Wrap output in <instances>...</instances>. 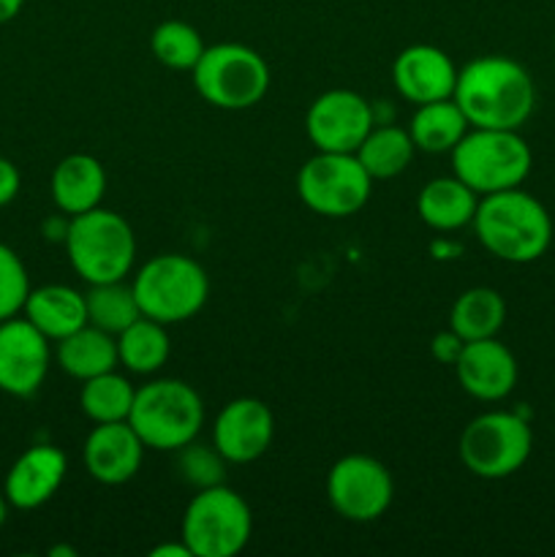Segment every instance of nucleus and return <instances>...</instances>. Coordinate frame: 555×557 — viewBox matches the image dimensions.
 <instances>
[{
	"label": "nucleus",
	"mask_w": 555,
	"mask_h": 557,
	"mask_svg": "<svg viewBox=\"0 0 555 557\" xmlns=\"http://www.w3.org/2000/svg\"><path fill=\"white\" fill-rule=\"evenodd\" d=\"M452 98L471 128L520 131L536 107V87L517 60L482 54L457 71Z\"/></svg>",
	"instance_id": "nucleus-1"
},
{
	"label": "nucleus",
	"mask_w": 555,
	"mask_h": 557,
	"mask_svg": "<svg viewBox=\"0 0 555 557\" xmlns=\"http://www.w3.org/2000/svg\"><path fill=\"white\" fill-rule=\"evenodd\" d=\"M471 226L482 248L509 264H531L542 259L553 243L547 207L522 188L479 196Z\"/></svg>",
	"instance_id": "nucleus-2"
},
{
	"label": "nucleus",
	"mask_w": 555,
	"mask_h": 557,
	"mask_svg": "<svg viewBox=\"0 0 555 557\" xmlns=\"http://www.w3.org/2000/svg\"><path fill=\"white\" fill-rule=\"evenodd\" d=\"M65 253L71 270L87 283L125 281L136 261V234L120 212L96 207L74 215L65 226Z\"/></svg>",
	"instance_id": "nucleus-3"
},
{
	"label": "nucleus",
	"mask_w": 555,
	"mask_h": 557,
	"mask_svg": "<svg viewBox=\"0 0 555 557\" xmlns=\"http://www.w3.org/2000/svg\"><path fill=\"white\" fill-rule=\"evenodd\" d=\"M128 424L152 451H177L199 438L205 403L180 379H152L136 389Z\"/></svg>",
	"instance_id": "nucleus-4"
},
{
	"label": "nucleus",
	"mask_w": 555,
	"mask_h": 557,
	"mask_svg": "<svg viewBox=\"0 0 555 557\" xmlns=\"http://www.w3.org/2000/svg\"><path fill=\"white\" fill-rule=\"evenodd\" d=\"M141 315L161 324L190 321L210 297L205 267L185 253H158L139 267L131 281Z\"/></svg>",
	"instance_id": "nucleus-5"
},
{
	"label": "nucleus",
	"mask_w": 555,
	"mask_h": 557,
	"mask_svg": "<svg viewBox=\"0 0 555 557\" xmlns=\"http://www.w3.org/2000/svg\"><path fill=\"white\" fill-rule=\"evenodd\" d=\"M452 156V174L477 196L520 188L531 174V147L520 131L468 128Z\"/></svg>",
	"instance_id": "nucleus-6"
},
{
	"label": "nucleus",
	"mask_w": 555,
	"mask_h": 557,
	"mask_svg": "<svg viewBox=\"0 0 555 557\" xmlns=\"http://www.w3.org/2000/svg\"><path fill=\"white\" fill-rule=\"evenodd\" d=\"M201 101L223 112H245L270 90V65L245 44H212L190 71Z\"/></svg>",
	"instance_id": "nucleus-7"
},
{
	"label": "nucleus",
	"mask_w": 555,
	"mask_h": 557,
	"mask_svg": "<svg viewBox=\"0 0 555 557\" xmlns=\"http://www.w3.org/2000/svg\"><path fill=\"white\" fill-rule=\"evenodd\" d=\"M254 533L250 506L226 484L196 490L180 522V539L194 557H234L243 553Z\"/></svg>",
	"instance_id": "nucleus-8"
},
{
	"label": "nucleus",
	"mask_w": 555,
	"mask_h": 557,
	"mask_svg": "<svg viewBox=\"0 0 555 557\" xmlns=\"http://www.w3.org/2000/svg\"><path fill=\"white\" fill-rule=\"evenodd\" d=\"M531 449V424L515 411L479 413L460 433V462L468 473L488 482L515 476Z\"/></svg>",
	"instance_id": "nucleus-9"
},
{
	"label": "nucleus",
	"mask_w": 555,
	"mask_h": 557,
	"mask_svg": "<svg viewBox=\"0 0 555 557\" xmlns=\"http://www.w3.org/2000/svg\"><path fill=\"white\" fill-rule=\"evenodd\" d=\"M373 177L354 152H319L299 166L297 196L321 218H351L365 210Z\"/></svg>",
	"instance_id": "nucleus-10"
},
{
	"label": "nucleus",
	"mask_w": 555,
	"mask_h": 557,
	"mask_svg": "<svg viewBox=\"0 0 555 557\" xmlns=\"http://www.w3.org/2000/svg\"><path fill=\"white\" fill-rule=\"evenodd\" d=\"M326 498L348 522H375L390 511L395 482L390 468L368 455H346L326 473Z\"/></svg>",
	"instance_id": "nucleus-11"
},
{
	"label": "nucleus",
	"mask_w": 555,
	"mask_h": 557,
	"mask_svg": "<svg viewBox=\"0 0 555 557\" xmlns=\"http://www.w3.org/2000/svg\"><path fill=\"white\" fill-rule=\"evenodd\" d=\"M373 125L375 114L368 98L346 87L316 96L305 114V134L319 152H357Z\"/></svg>",
	"instance_id": "nucleus-12"
},
{
	"label": "nucleus",
	"mask_w": 555,
	"mask_h": 557,
	"mask_svg": "<svg viewBox=\"0 0 555 557\" xmlns=\"http://www.w3.org/2000/svg\"><path fill=\"white\" fill-rule=\"evenodd\" d=\"M52 341L25 315L0 321V392L11 397H33L52 368Z\"/></svg>",
	"instance_id": "nucleus-13"
},
{
	"label": "nucleus",
	"mask_w": 555,
	"mask_h": 557,
	"mask_svg": "<svg viewBox=\"0 0 555 557\" xmlns=\"http://www.w3.org/2000/svg\"><path fill=\"white\" fill-rule=\"evenodd\" d=\"M275 438V417L267 403L237 397L218 411L212 424V446L229 466H248L267 455Z\"/></svg>",
	"instance_id": "nucleus-14"
},
{
	"label": "nucleus",
	"mask_w": 555,
	"mask_h": 557,
	"mask_svg": "<svg viewBox=\"0 0 555 557\" xmlns=\"http://www.w3.org/2000/svg\"><path fill=\"white\" fill-rule=\"evenodd\" d=\"M457 384L466 395L482 403H498L509 397L517 386V359L509 346L498 337H484V341L462 343L460 357L455 359Z\"/></svg>",
	"instance_id": "nucleus-15"
},
{
	"label": "nucleus",
	"mask_w": 555,
	"mask_h": 557,
	"mask_svg": "<svg viewBox=\"0 0 555 557\" xmlns=\"http://www.w3.org/2000/svg\"><path fill=\"white\" fill-rule=\"evenodd\" d=\"M69 473V457L52 444H36L11 462L3 479V493L11 509L33 511L58 495Z\"/></svg>",
	"instance_id": "nucleus-16"
},
{
	"label": "nucleus",
	"mask_w": 555,
	"mask_h": 557,
	"mask_svg": "<svg viewBox=\"0 0 555 557\" xmlns=\"http://www.w3.org/2000/svg\"><path fill=\"white\" fill-rule=\"evenodd\" d=\"M457 65L444 49L433 44H411L400 49L392 63V82L400 98L414 107L452 98L457 85Z\"/></svg>",
	"instance_id": "nucleus-17"
},
{
	"label": "nucleus",
	"mask_w": 555,
	"mask_h": 557,
	"mask_svg": "<svg viewBox=\"0 0 555 557\" xmlns=\"http://www.w3.org/2000/svg\"><path fill=\"white\" fill-rule=\"evenodd\" d=\"M145 451L147 446L141 444V438L128 422H107L96 424L87 433L85 446H82V460H85L87 473L98 484L118 487V484L131 482L139 473Z\"/></svg>",
	"instance_id": "nucleus-18"
},
{
	"label": "nucleus",
	"mask_w": 555,
	"mask_h": 557,
	"mask_svg": "<svg viewBox=\"0 0 555 557\" xmlns=\"http://www.w3.org/2000/svg\"><path fill=\"white\" fill-rule=\"evenodd\" d=\"M49 194L54 207L69 218L96 210L107 196V169L96 156L71 152L52 169Z\"/></svg>",
	"instance_id": "nucleus-19"
},
{
	"label": "nucleus",
	"mask_w": 555,
	"mask_h": 557,
	"mask_svg": "<svg viewBox=\"0 0 555 557\" xmlns=\"http://www.w3.org/2000/svg\"><path fill=\"white\" fill-rule=\"evenodd\" d=\"M22 315L49 341L58 343L87 324L85 294L76 292L74 286H63V283L30 288Z\"/></svg>",
	"instance_id": "nucleus-20"
},
{
	"label": "nucleus",
	"mask_w": 555,
	"mask_h": 557,
	"mask_svg": "<svg viewBox=\"0 0 555 557\" xmlns=\"http://www.w3.org/2000/svg\"><path fill=\"white\" fill-rule=\"evenodd\" d=\"M479 196L460 177H435L422 185L417 196V212L422 223L435 232H460L471 226Z\"/></svg>",
	"instance_id": "nucleus-21"
},
{
	"label": "nucleus",
	"mask_w": 555,
	"mask_h": 557,
	"mask_svg": "<svg viewBox=\"0 0 555 557\" xmlns=\"http://www.w3.org/2000/svg\"><path fill=\"white\" fill-rule=\"evenodd\" d=\"M54 362L60 364L65 375L82 384V381L120 368L118 341L109 332L85 324L82 330L71 332L69 337L54 343Z\"/></svg>",
	"instance_id": "nucleus-22"
},
{
	"label": "nucleus",
	"mask_w": 555,
	"mask_h": 557,
	"mask_svg": "<svg viewBox=\"0 0 555 557\" xmlns=\"http://www.w3.org/2000/svg\"><path fill=\"white\" fill-rule=\"evenodd\" d=\"M468 128L471 125H468L466 114L457 107L455 98L422 103L408 123L414 147L419 152H430V156H444V152L455 150Z\"/></svg>",
	"instance_id": "nucleus-23"
},
{
	"label": "nucleus",
	"mask_w": 555,
	"mask_h": 557,
	"mask_svg": "<svg viewBox=\"0 0 555 557\" xmlns=\"http://www.w3.org/2000/svg\"><path fill=\"white\" fill-rule=\"evenodd\" d=\"M506 324V302L495 288L473 286L462 292L452 302L449 310V330L468 341H484V337H498Z\"/></svg>",
	"instance_id": "nucleus-24"
},
{
	"label": "nucleus",
	"mask_w": 555,
	"mask_h": 557,
	"mask_svg": "<svg viewBox=\"0 0 555 557\" xmlns=\"http://www.w3.org/2000/svg\"><path fill=\"white\" fill-rule=\"evenodd\" d=\"M114 341H118L120 368H125L134 375L158 373L169 362V354H172L166 324L147 319V315L125 326Z\"/></svg>",
	"instance_id": "nucleus-25"
},
{
	"label": "nucleus",
	"mask_w": 555,
	"mask_h": 557,
	"mask_svg": "<svg viewBox=\"0 0 555 557\" xmlns=\"http://www.w3.org/2000/svg\"><path fill=\"white\" fill-rule=\"evenodd\" d=\"M414 152H417V147H414L408 128H400V125H373V131L365 136V141L357 147L354 156L359 158L365 172L375 183V180H392L406 172L408 163L414 161Z\"/></svg>",
	"instance_id": "nucleus-26"
},
{
	"label": "nucleus",
	"mask_w": 555,
	"mask_h": 557,
	"mask_svg": "<svg viewBox=\"0 0 555 557\" xmlns=\"http://www.w3.org/2000/svg\"><path fill=\"white\" fill-rule=\"evenodd\" d=\"M136 386L118 370L96 375V379L82 381L79 408L92 424L107 422H128L131 408H134Z\"/></svg>",
	"instance_id": "nucleus-27"
},
{
	"label": "nucleus",
	"mask_w": 555,
	"mask_h": 557,
	"mask_svg": "<svg viewBox=\"0 0 555 557\" xmlns=\"http://www.w3.org/2000/svg\"><path fill=\"white\" fill-rule=\"evenodd\" d=\"M87 302V324L98 326V330L109 332L118 337L125 326L141 319L139 302L134 297V288L125 281L112 283H96L85 292Z\"/></svg>",
	"instance_id": "nucleus-28"
},
{
	"label": "nucleus",
	"mask_w": 555,
	"mask_h": 557,
	"mask_svg": "<svg viewBox=\"0 0 555 557\" xmlns=\"http://www.w3.org/2000/svg\"><path fill=\"white\" fill-rule=\"evenodd\" d=\"M205 49L201 33L183 20L161 22L150 36L152 58L169 71H194Z\"/></svg>",
	"instance_id": "nucleus-29"
},
{
	"label": "nucleus",
	"mask_w": 555,
	"mask_h": 557,
	"mask_svg": "<svg viewBox=\"0 0 555 557\" xmlns=\"http://www.w3.org/2000/svg\"><path fill=\"white\" fill-rule=\"evenodd\" d=\"M226 466H229L226 457H223L215 446L190 441V444H185L183 449H177L180 479L196 490L223 484V479H226Z\"/></svg>",
	"instance_id": "nucleus-30"
},
{
	"label": "nucleus",
	"mask_w": 555,
	"mask_h": 557,
	"mask_svg": "<svg viewBox=\"0 0 555 557\" xmlns=\"http://www.w3.org/2000/svg\"><path fill=\"white\" fill-rule=\"evenodd\" d=\"M30 275L14 248L0 243V321L22 313L30 294Z\"/></svg>",
	"instance_id": "nucleus-31"
},
{
	"label": "nucleus",
	"mask_w": 555,
	"mask_h": 557,
	"mask_svg": "<svg viewBox=\"0 0 555 557\" xmlns=\"http://www.w3.org/2000/svg\"><path fill=\"white\" fill-rule=\"evenodd\" d=\"M20 188H22L20 169L14 166V161H9V158L0 156V210H3V207H9L11 201L16 199Z\"/></svg>",
	"instance_id": "nucleus-32"
},
{
	"label": "nucleus",
	"mask_w": 555,
	"mask_h": 557,
	"mask_svg": "<svg viewBox=\"0 0 555 557\" xmlns=\"http://www.w3.org/2000/svg\"><path fill=\"white\" fill-rule=\"evenodd\" d=\"M460 351H462V341L452 330L439 332V335L433 337V343H430V354L444 364H455V359L460 357Z\"/></svg>",
	"instance_id": "nucleus-33"
},
{
	"label": "nucleus",
	"mask_w": 555,
	"mask_h": 557,
	"mask_svg": "<svg viewBox=\"0 0 555 557\" xmlns=\"http://www.w3.org/2000/svg\"><path fill=\"white\" fill-rule=\"evenodd\" d=\"M150 555L152 557H194L183 539H180L177 544H158V547L150 549Z\"/></svg>",
	"instance_id": "nucleus-34"
},
{
	"label": "nucleus",
	"mask_w": 555,
	"mask_h": 557,
	"mask_svg": "<svg viewBox=\"0 0 555 557\" xmlns=\"http://www.w3.org/2000/svg\"><path fill=\"white\" fill-rule=\"evenodd\" d=\"M22 9H25V0H0V25L16 20Z\"/></svg>",
	"instance_id": "nucleus-35"
},
{
	"label": "nucleus",
	"mask_w": 555,
	"mask_h": 557,
	"mask_svg": "<svg viewBox=\"0 0 555 557\" xmlns=\"http://www.w3.org/2000/svg\"><path fill=\"white\" fill-rule=\"evenodd\" d=\"M9 511H11L9 498H5V493H3V490H0V528H3L5 520H9Z\"/></svg>",
	"instance_id": "nucleus-36"
},
{
	"label": "nucleus",
	"mask_w": 555,
	"mask_h": 557,
	"mask_svg": "<svg viewBox=\"0 0 555 557\" xmlns=\"http://www.w3.org/2000/svg\"><path fill=\"white\" fill-rule=\"evenodd\" d=\"M49 555H52V557H58V555L76 557V549H69V547H52V549H49Z\"/></svg>",
	"instance_id": "nucleus-37"
},
{
	"label": "nucleus",
	"mask_w": 555,
	"mask_h": 557,
	"mask_svg": "<svg viewBox=\"0 0 555 557\" xmlns=\"http://www.w3.org/2000/svg\"><path fill=\"white\" fill-rule=\"evenodd\" d=\"M553 47H555V38H553Z\"/></svg>",
	"instance_id": "nucleus-38"
}]
</instances>
